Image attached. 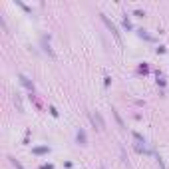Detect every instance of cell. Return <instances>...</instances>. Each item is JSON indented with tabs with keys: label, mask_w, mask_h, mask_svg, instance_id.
I'll return each mask as SVG.
<instances>
[{
	"label": "cell",
	"mask_w": 169,
	"mask_h": 169,
	"mask_svg": "<svg viewBox=\"0 0 169 169\" xmlns=\"http://www.w3.org/2000/svg\"><path fill=\"white\" fill-rule=\"evenodd\" d=\"M111 113H113V118H116V121H118V126H119V129H126V123H123V119L119 118V113L116 110H111Z\"/></svg>",
	"instance_id": "obj_5"
},
{
	"label": "cell",
	"mask_w": 169,
	"mask_h": 169,
	"mask_svg": "<svg viewBox=\"0 0 169 169\" xmlns=\"http://www.w3.org/2000/svg\"><path fill=\"white\" fill-rule=\"evenodd\" d=\"M78 143L80 145H88V135H86V131L84 129H82V127H80V129H78Z\"/></svg>",
	"instance_id": "obj_2"
},
{
	"label": "cell",
	"mask_w": 169,
	"mask_h": 169,
	"mask_svg": "<svg viewBox=\"0 0 169 169\" xmlns=\"http://www.w3.org/2000/svg\"><path fill=\"white\" fill-rule=\"evenodd\" d=\"M40 169H52V165H42Z\"/></svg>",
	"instance_id": "obj_10"
},
{
	"label": "cell",
	"mask_w": 169,
	"mask_h": 169,
	"mask_svg": "<svg viewBox=\"0 0 169 169\" xmlns=\"http://www.w3.org/2000/svg\"><path fill=\"white\" fill-rule=\"evenodd\" d=\"M92 119H93V123L98 121V129H103V127H106V123H103V118L100 116V111H93Z\"/></svg>",
	"instance_id": "obj_3"
},
{
	"label": "cell",
	"mask_w": 169,
	"mask_h": 169,
	"mask_svg": "<svg viewBox=\"0 0 169 169\" xmlns=\"http://www.w3.org/2000/svg\"><path fill=\"white\" fill-rule=\"evenodd\" d=\"M101 20H103V24H106V26H108V28L111 30V34L116 36V40H118V42L121 44V36H119V32H118V26L113 24V22H111V20H110L108 16H103V14H101Z\"/></svg>",
	"instance_id": "obj_1"
},
{
	"label": "cell",
	"mask_w": 169,
	"mask_h": 169,
	"mask_svg": "<svg viewBox=\"0 0 169 169\" xmlns=\"http://www.w3.org/2000/svg\"><path fill=\"white\" fill-rule=\"evenodd\" d=\"M101 169H106V167H101Z\"/></svg>",
	"instance_id": "obj_11"
},
{
	"label": "cell",
	"mask_w": 169,
	"mask_h": 169,
	"mask_svg": "<svg viewBox=\"0 0 169 169\" xmlns=\"http://www.w3.org/2000/svg\"><path fill=\"white\" fill-rule=\"evenodd\" d=\"M50 113L54 116V118H58V111H56V108H50Z\"/></svg>",
	"instance_id": "obj_9"
},
{
	"label": "cell",
	"mask_w": 169,
	"mask_h": 169,
	"mask_svg": "<svg viewBox=\"0 0 169 169\" xmlns=\"http://www.w3.org/2000/svg\"><path fill=\"white\" fill-rule=\"evenodd\" d=\"M123 26H126L127 30H131V22H129V20H127V18H126V20H123Z\"/></svg>",
	"instance_id": "obj_8"
},
{
	"label": "cell",
	"mask_w": 169,
	"mask_h": 169,
	"mask_svg": "<svg viewBox=\"0 0 169 169\" xmlns=\"http://www.w3.org/2000/svg\"><path fill=\"white\" fill-rule=\"evenodd\" d=\"M10 161H12V165H14L16 169H24V167H22V163H20V161H16L14 157H10Z\"/></svg>",
	"instance_id": "obj_6"
},
{
	"label": "cell",
	"mask_w": 169,
	"mask_h": 169,
	"mask_svg": "<svg viewBox=\"0 0 169 169\" xmlns=\"http://www.w3.org/2000/svg\"><path fill=\"white\" fill-rule=\"evenodd\" d=\"M48 151H50L48 147H36V149H34V153H48Z\"/></svg>",
	"instance_id": "obj_7"
},
{
	"label": "cell",
	"mask_w": 169,
	"mask_h": 169,
	"mask_svg": "<svg viewBox=\"0 0 169 169\" xmlns=\"http://www.w3.org/2000/svg\"><path fill=\"white\" fill-rule=\"evenodd\" d=\"M18 78H20V82H22V86H24V88H28L30 92H34V84H32V82H30V80H28V78L24 76V74H20Z\"/></svg>",
	"instance_id": "obj_4"
}]
</instances>
